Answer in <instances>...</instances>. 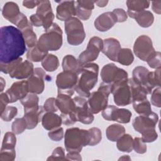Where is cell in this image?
Instances as JSON below:
<instances>
[{"instance_id": "6da1fadb", "label": "cell", "mask_w": 161, "mask_h": 161, "mask_svg": "<svg viewBox=\"0 0 161 161\" xmlns=\"http://www.w3.org/2000/svg\"><path fill=\"white\" fill-rule=\"evenodd\" d=\"M21 31L13 26H4L0 29V62L15 60L26 51Z\"/></svg>"}, {"instance_id": "7a4b0ae2", "label": "cell", "mask_w": 161, "mask_h": 161, "mask_svg": "<svg viewBox=\"0 0 161 161\" xmlns=\"http://www.w3.org/2000/svg\"><path fill=\"white\" fill-rule=\"evenodd\" d=\"M99 65L96 63H89L80 67L77 72V82L74 91L83 97H89L90 91L97 82Z\"/></svg>"}, {"instance_id": "3957f363", "label": "cell", "mask_w": 161, "mask_h": 161, "mask_svg": "<svg viewBox=\"0 0 161 161\" xmlns=\"http://www.w3.org/2000/svg\"><path fill=\"white\" fill-rule=\"evenodd\" d=\"M62 30L57 23H53L40 36L36 45L40 50L48 52L49 51H57L59 50L62 45Z\"/></svg>"}, {"instance_id": "277c9868", "label": "cell", "mask_w": 161, "mask_h": 161, "mask_svg": "<svg viewBox=\"0 0 161 161\" xmlns=\"http://www.w3.org/2000/svg\"><path fill=\"white\" fill-rule=\"evenodd\" d=\"M87 130L73 127L68 128L64 135V145L67 152H80L83 147L89 144Z\"/></svg>"}, {"instance_id": "5b68a950", "label": "cell", "mask_w": 161, "mask_h": 161, "mask_svg": "<svg viewBox=\"0 0 161 161\" xmlns=\"http://www.w3.org/2000/svg\"><path fill=\"white\" fill-rule=\"evenodd\" d=\"M112 91V84L101 82L97 91L90 94L87 103L91 111L97 114L108 106V97Z\"/></svg>"}, {"instance_id": "8992f818", "label": "cell", "mask_w": 161, "mask_h": 161, "mask_svg": "<svg viewBox=\"0 0 161 161\" xmlns=\"http://www.w3.org/2000/svg\"><path fill=\"white\" fill-rule=\"evenodd\" d=\"M64 28L69 44L77 46L84 42L86 33L83 24L79 19L75 17L70 18L65 21Z\"/></svg>"}, {"instance_id": "52a82bcc", "label": "cell", "mask_w": 161, "mask_h": 161, "mask_svg": "<svg viewBox=\"0 0 161 161\" xmlns=\"http://www.w3.org/2000/svg\"><path fill=\"white\" fill-rule=\"evenodd\" d=\"M103 40L101 38L98 36L92 37L88 42L86 49L79 55L77 60L79 67L96 60L99 52L103 49Z\"/></svg>"}, {"instance_id": "ba28073f", "label": "cell", "mask_w": 161, "mask_h": 161, "mask_svg": "<svg viewBox=\"0 0 161 161\" xmlns=\"http://www.w3.org/2000/svg\"><path fill=\"white\" fill-rule=\"evenodd\" d=\"M128 75L126 70L118 67L113 63L105 65L101 70V77L103 82L112 85H116L127 80Z\"/></svg>"}, {"instance_id": "9c48e42d", "label": "cell", "mask_w": 161, "mask_h": 161, "mask_svg": "<svg viewBox=\"0 0 161 161\" xmlns=\"http://www.w3.org/2000/svg\"><path fill=\"white\" fill-rule=\"evenodd\" d=\"M155 52L152 39L147 35L139 36L133 45V52L140 60L147 62Z\"/></svg>"}, {"instance_id": "30bf717a", "label": "cell", "mask_w": 161, "mask_h": 161, "mask_svg": "<svg viewBox=\"0 0 161 161\" xmlns=\"http://www.w3.org/2000/svg\"><path fill=\"white\" fill-rule=\"evenodd\" d=\"M55 82L58 88V93H67L72 96L75 91L74 87L77 82V73L71 71L60 72L57 75Z\"/></svg>"}, {"instance_id": "8fae6325", "label": "cell", "mask_w": 161, "mask_h": 161, "mask_svg": "<svg viewBox=\"0 0 161 161\" xmlns=\"http://www.w3.org/2000/svg\"><path fill=\"white\" fill-rule=\"evenodd\" d=\"M75 108L74 113L77 121L83 124L89 125L94 121L93 113L91 111L87 101L83 97L75 96L73 98Z\"/></svg>"}, {"instance_id": "7c38bea8", "label": "cell", "mask_w": 161, "mask_h": 161, "mask_svg": "<svg viewBox=\"0 0 161 161\" xmlns=\"http://www.w3.org/2000/svg\"><path fill=\"white\" fill-rule=\"evenodd\" d=\"M111 93L116 106H125L131 103V92L128 79L118 84L112 85Z\"/></svg>"}, {"instance_id": "4fadbf2b", "label": "cell", "mask_w": 161, "mask_h": 161, "mask_svg": "<svg viewBox=\"0 0 161 161\" xmlns=\"http://www.w3.org/2000/svg\"><path fill=\"white\" fill-rule=\"evenodd\" d=\"M132 113L128 109L118 108L113 105H108L102 111V116L107 121H114L120 123L130 121Z\"/></svg>"}, {"instance_id": "5bb4252c", "label": "cell", "mask_w": 161, "mask_h": 161, "mask_svg": "<svg viewBox=\"0 0 161 161\" xmlns=\"http://www.w3.org/2000/svg\"><path fill=\"white\" fill-rule=\"evenodd\" d=\"M158 121L157 114L151 112L147 114H143L136 116L133 121V128L138 133L143 134L148 131L155 129Z\"/></svg>"}, {"instance_id": "9a60e30c", "label": "cell", "mask_w": 161, "mask_h": 161, "mask_svg": "<svg viewBox=\"0 0 161 161\" xmlns=\"http://www.w3.org/2000/svg\"><path fill=\"white\" fill-rule=\"evenodd\" d=\"M45 75L46 73L43 69L37 67L34 69L33 74L27 79L30 93L40 94L43 92L45 89Z\"/></svg>"}, {"instance_id": "2e32d148", "label": "cell", "mask_w": 161, "mask_h": 161, "mask_svg": "<svg viewBox=\"0 0 161 161\" xmlns=\"http://www.w3.org/2000/svg\"><path fill=\"white\" fill-rule=\"evenodd\" d=\"M36 14L40 18L43 23V27L45 30H47L53 23L55 16L52 11L51 3L49 1H40L38 4Z\"/></svg>"}, {"instance_id": "e0dca14e", "label": "cell", "mask_w": 161, "mask_h": 161, "mask_svg": "<svg viewBox=\"0 0 161 161\" xmlns=\"http://www.w3.org/2000/svg\"><path fill=\"white\" fill-rule=\"evenodd\" d=\"M29 92L27 80H21L14 82L6 93L7 94L9 103H14L18 100H21L27 96Z\"/></svg>"}, {"instance_id": "ac0fdd59", "label": "cell", "mask_w": 161, "mask_h": 161, "mask_svg": "<svg viewBox=\"0 0 161 161\" xmlns=\"http://www.w3.org/2000/svg\"><path fill=\"white\" fill-rule=\"evenodd\" d=\"M75 15V1H64L59 2L56 8V18L58 19L66 21Z\"/></svg>"}, {"instance_id": "d6986e66", "label": "cell", "mask_w": 161, "mask_h": 161, "mask_svg": "<svg viewBox=\"0 0 161 161\" xmlns=\"http://www.w3.org/2000/svg\"><path fill=\"white\" fill-rule=\"evenodd\" d=\"M2 14L3 17L11 23L16 25L25 15L21 13L18 5L12 1L7 2L3 7Z\"/></svg>"}, {"instance_id": "ffe728a7", "label": "cell", "mask_w": 161, "mask_h": 161, "mask_svg": "<svg viewBox=\"0 0 161 161\" xmlns=\"http://www.w3.org/2000/svg\"><path fill=\"white\" fill-rule=\"evenodd\" d=\"M119 42L114 38H108L103 41V47L101 52L111 60L117 62V57L121 50Z\"/></svg>"}, {"instance_id": "44dd1931", "label": "cell", "mask_w": 161, "mask_h": 161, "mask_svg": "<svg viewBox=\"0 0 161 161\" xmlns=\"http://www.w3.org/2000/svg\"><path fill=\"white\" fill-rule=\"evenodd\" d=\"M117 19L112 12H106L100 14L94 21V25L96 29L99 31H106L111 29Z\"/></svg>"}, {"instance_id": "7402d4cb", "label": "cell", "mask_w": 161, "mask_h": 161, "mask_svg": "<svg viewBox=\"0 0 161 161\" xmlns=\"http://www.w3.org/2000/svg\"><path fill=\"white\" fill-rule=\"evenodd\" d=\"M56 104L62 114H69L72 113L75 108V104L72 95L60 92L56 97Z\"/></svg>"}, {"instance_id": "603a6c76", "label": "cell", "mask_w": 161, "mask_h": 161, "mask_svg": "<svg viewBox=\"0 0 161 161\" xmlns=\"http://www.w3.org/2000/svg\"><path fill=\"white\" fill-rule=\"evenodd\" d=\"M43 107L40 106L38 108L24 110L23 118L27 123V129L31 130L35 128L38 123L42 121L43 115L44 114Z\"/></svg>"}, {"instance_id": "cb8c5ba5", "label": "cell", "mask_w": 161, "mask_h": 161, "mask_svg": "<svg viewBox=\"0 0 161 161\" xmlns=\"http://www.w3.org/2000/svg\"><path fill=\"white\" fill-rule=\"evenodd\" d=\"M33 64L30 60H25L20 63L9 75L11 78L24 79L28 78L34 71Z\"/></svg>"}, {"instance_id": "d4e9b609", "label": "cell", "mask_w": 161, "mask_h": 161, "mask_svg": "<svg viewBox=\"0 0 161 161\" xmlns=\"http://www.w3.org/2000/svg\"><path fill=\"white\" fill-rule=\"evenodd\" d=\"M94 8V2L92 1H75L76 16L78 19L86 21L89 19Z\"/></svg>"}, {"instance_id": "484cf974", "label": "cell", "mask_w": 161, "mask_h": 161, "mask_svg": "<svg viewBox=\"0 0 161 161\" xmlns=\"http://www.w3.org/2000/svg\"><path fill=\"white\" fill-rule=\"evenodd\" d=\"M127 15L135 19L138 24L143 28H148L153 23L154 16L153 14L147 10H143L138 13L127 12Z\"/></svg>"}, {"instance_id": "4316f807", "label": "cell", "mask_w": 161, "mask_h": 161, "mask_svg": "<svg viewBox=\"0 0 161 161\" xmlns=\"http://www.w3.org/2000/svg\"><path fill=\"white\" fill-rule=\"evenodd\" d=\"M41 121L43 127L49 131L60 127L62 124L60 116L53 112H46L44 113Z\"/></svg>"}, {"instance_id": "83f0119b", "label": "cell", "mask_w": 161, "mask_h": 161, "mask_svg": "<svg viewBox=\"0 0 161 161\" xmlns=\"http://www.w3.org/2000/svg\"><path fill=\"white\" fill-rule=\"evenodd\" d=\"M128 82L131 88V103L143 101L147 99V91L142 85L135 82L132 78L128 79Z\"/></svg>"}, {"instance_id": "f1b7e54d", "label": "cell", "mask_w": 161, "mask_h": 161, "mask_svg": "<svg viewBox=\"0 0 161 161\" xmlns=\"http://www.w3.org/2000/svg\"><path fill=\"white\" fill-rule=\"evenodd\" d=\"M160 70L161 69H157L153 72H149L145 85L148 94H151L155 87H160Z\"/></svg>"}, {"instance_id": "f546056e", "label": "cell", "mask_w": 161, "mask_h": 161, "mask_svg": "<svg viewBox=\"0 0 161 161\" xmlns=\"http://www.w3.org/2000/svg\"><path fill=\"white\" fill-rule=\"evenodd\" d=\"M125 133V127L119 124L111 125L106 128V137L111 142H116Z\"/></svg>"}, {"instance_id": "4dcf8cb0", "label": "cell", "mask_w": 161, "mask_h": 161, "mask_svg": "<svg viewBox=\"0 0 161 161\" xmlns=\"http://www.w3.org/2000/svg\"><path fill=\"white\" fill-rule=\"evenodd\" d=\"M16 138L15 134L13 131L6 133L3 140L1 152H16Z\"/></svg>"}, {"instance_id": "1f68e13d", "label": "cell", "mask_w": 161, "mask_h": 161, "mask_svg": "<svg viewBox=\"0 0 161 161\" xmlns=\"http://www.w3.org/2000/svg\"><path fill=\"white\" fill-rule=\"evenodd\" d=\"M149 72L150 71L145 67L137 66L133 70L132 79L135 82L142 85L145 88Z\"/></svg>"}, {"instance_id": "d6a6232c", "label": "cell", "mask_w": 161, "mask_h": 161, "mask_svg": "<svg viewBox=\"0 0 161 161\" xmlns=\"http://www.w3.org/2000/svg\"><path fill=\"white\" fill-rule=\"evenodd\" d=\"M133 143L132 136L130 134L125 133L116 141V147L121 152L129 153L133 150Z\"/></svg>"}, {"instance_id": "836d02e7", "label": "cell", "mask_w": 161, "mask_h": 161, "mask_svg": "<svg viewBox=\"0 0 161 161\" xmlns=\"http://www.w3.org/2000/svg\"><path fill=\"white\" fill-rule=\"evenodd\" d=\"M127 12L138 13L149 8L150 2L145 0H128L126 2Z\"/></svg>"}, {"instance_id": "e575fe53", "label": "cell", "mask_w": 161, "mask_h": 161, "mask_svg": "<svg viewBox=\"0 0 161 161\" xmlns=\"http://www.w3.org/2000/svg\"><path fill=\"white\" fill-rule=\"evenodd\" d=\"M42 65L46 71L53 72L59 67L58 58L53 54L48 53L42 60Z\"/></svg>"}, {"instance_id": "d590c367", "label": "cell", "mask_w": 161, "mask_h": 161, "mask_svg": "<svg viewBox=\"0 0 161 161\" xmlns=\"http://www.w3.org/2000/svg\"><path fill=\"white\" fill-rule=\"evenodd\" d=\"M20 31L23 34L26 45L29 48H31L36 45L38 42L37 36L36 33L33 31V25L25 28Z\"/></svg>"}, {"instance_id": "8d00e7d4", "label": "cell", "mask_w": 161, "mask_h": 161, "mask_svg": "<svg viewBox=\"0 0 161 161\" xmlns=\"http://www.w3.org/2000/svg\"><path fill=\"white\" fill-rule=\"evenodd\" d=\"M133 60L134 56L131 49L128 48H121L117 57V62L118 63L123 65L128 66L133 63Z\"/></svg>"}, {"instance_id": "74e56055", "label": "cell", "mask_w": 161, "mask_h": 161, "mask_svg": "<svg viewBox=\"0 0 161 161\" xmlns=\"http://www.w3.org/2000/svg\"><path fill=\"white\" fill-rule=\"evenodd\" d=\"M62 65L64 71H71L76 73L80 67L78 60L72 55H67L64 57Z\"/></svg>"}, {"instance_id": "f35d334b", "label": "cell", "mask_w": 161, "mask_h": 161, "mask_svg": "<svg viewBox=\"0 0 161 161\" xmlns=\"http://www.w3.org/2000/svg\"><path fill=\"white\" fill-rule=\"evenodd\" d=\"M48 52H43L40 50L37 45H35L33 47L29 48L26 53V58L28 60L34 62H42V60L48 54Z\"/></svg>"}, {"instance_id": "ab89813d", "label": "cell", "mask_w": 161, "mask_h": 161, "mask_svg": "<svg viewBox=\"0 0 161 161\" xmlns=\"http://www.w3.org/2000/svg\"><path fill=\"white\" fill-rule=\"evenodd\" d=\"M20 103L24 107V110L38 108L40 106L38 105L39 98L37 94L29 93L26 97L19 100Z\"/></svg>"}, {"instance_id": "60d3db41", "label": "cell", "mask_w": 161, "mask_h": 161, "mask_svg": "<svg viewBox=\"0 0 161 161\" xmlns=\"http://www.w3.org/2000/svg\"><path fill=\"white\" fill-rule=\"evenodd\" d=\"M133 103V107L136 113L140 115L147 114L152 112L151 104L148 99H145L140 101L134 102Z\"/></svg>"}, {"instance_id": "b9f144b4", "label": "cell", "mask_w": 161, "mask_h": 161, "mask_svg": "<svg viewBox=\"0 0 161 161\" xmlns=\"http://www.w3.org/2000/svg\"><path fill=\"white\" fill-rule=\"evenodd\" d=\"M87 131L89 139L88 145L94 146L100 143L102 139V133L99 128L93 127L87 130Z\"/></svg>"}, {"instance_id": "7bdbcfd3", "label": "cell", "mask_w": 161, "mask_h": 161, "mask_svg": "<svg viewBox=\"0 0 161 161\" xmlns=\"http://www.w3.org/2000/svg\"><path fill=\"white\" fill-rule=\"evenodd\" d=\"M26 129H27V123L23 117L16 118L12 123L11 130L15 135L22 133Z\"/></svg>"}, {"instance_id": "ee69618b", "label": "cell", "mask_w": 161, "mask_h": 161, "mask_svg": "<svg viewBox=\"0 0 161 161\" xmlns=\"http://www.w3.org/2000/svg\"><path fill=\"white\" fill-rule=\"evenodd\" d=\"M23 62V59L21 57L13 60L9 63H1L0 62V69L1 71L6 74H9L11 72H13L15 68Z\"/></svg>"}, {"instance_id": "f6af8a7d", "label": "cell", "mask_w": 161, "mask_h": 161, "mask_svg": "<svg viewBox=\"0 0 161 161\" xmlns=\"http://www.w3.org/2000/svg\"><path fill=\"white\" fill-rule=\"evenodd\" d=\"M18 113V109L15 106H7L1 113V118L4 121H10Z\"/></svg>"}, {"instance_id": "bcb514c9", "label": "cell", "mask_w": 161, "mask_h": 161, "mask_svg": "<svg viewBox=\"0 0 161 161\" xmlns=\"http://www.w3.org/2000/svg\"><path fill=\"white\" fill-rule=\"evenodd\" d=\"M148 65L152 69H161V53L155 51L154 53L147 61Z\"/></svg>"}, {"instance_id": "7dc6e473", "label": "cell", "mask_w": 161, "mask_h": 161, "mask_svg": "<svg viewBox=\"0 0 161 161\" xmlns=\"http://www.w3.org/2000/svg\"><path fill=\"white\" fill-rule=\"evenodd\" d=\"M133 148L134 150L140 154L145 153L147 152V145L145 142H143L141 138L135 137L133 139Z\"/></svg>"}, {"instance_id": "c3c4849f", "label": "cell", "mask_w": 161, "mask_h": 161, "mask_svg": "<svg viewBox=\"0 0 161 161\" xmlns=\"http://www.w3.org/2000/svg\"><path fill=\"white\" fill-rule=\"evenodd\" d=\"M66 157L65 155L64 150L62 147H58L55 148L52 155L47 158V160H65Z\"/></svg>"}, {"instance_id": "681fc988", "label": "cell", "mask_w": 161, "mask_h": 161, "mask_svg": "<svg viewBox=\"0 0 161 161\" xmlns=\"http://www.w3.org/2000/svg\"><path fill=\"white\" fill-rule=\"evenodd\" d=\"M160 91H161L160 87H156L153 91H152L151 97H150V101H151L152 104L157 108H160V106H161Z\"/></svg>"}, {"instance_id": "f907efd6", "label": "cell", "mask_w": 161, "mask_h": 161, "mask_svg": "<svg viewBox=\"0 0 161 161\" xmlns=\"http://www.w3.org/2000/svg\"><path fill=\"white\" fill-rule=\"evenodd\" d=\"M43 107L46 112L55 113L58 109L56 104V99L55 97L48 98L44 103Z\"/></svg>"}, {"instance_id": "816d5d0a", "label": "cell", "mask_w": 161, "mask_h": 161, "mask_svg": "<svg viewBox=\"0 0 161 161\" xmlns=\"http://www.w3.org/2000/svg\"><path fill=\"white\" fill-rule=\"evenodd\" d=\"M48 137L53 141L58 142L64 137V129L62 127H58L50 130L48 133Z\"/></svg>"}, {"instance_id": "f5cc1de1", "label": "cell", "mask_w": 161, "mask_h": 161, "mask_svg": "<svg viewBox=\"0 0 161 161\" xmlns=\"http://www.w3.org/2000/svg\"><path fill=\"white\" fill-rule=\"evenodd\" d=\"M142 140L145 143H151L155 141L158 138L157 133L155 129L148 131L142 134Z\"/></svg>"}, {"instance_id": "db71d44e", "label": "cell", "mask_w": 161, "mask_h": 161, "mask_svg": "<svg viewBox=\"0 0 161 161\" xmlns=\"http://www.w3.org/2000/svg\"><path fill=\"white\" fill-rule=\"evenodd\" d=\"M112 13L114 14L116 18L117 23H123L126 21L128 15L126 11L121 8H116L113 9Z\"/></svg>"}, {"instance_id": "11a10c76", "label": "cell", "mask_w": 161, "mask_h": 161, "mask_svg": "<svg viewBox=\"0 0 161 161\" xmlns=\"http://www.w3.org/2000/svg\"><path fill=\"white\" fill-rule=\"evenodd\" d=\"M0 109H1V113H3V111L4 110V109L7 107V105L9 103V97L6 92L1 93L0 95Z\"/></svg>"}, {"instance_id": "9f6ffc18", "label": "cell", "mask_w": 161, "mask_h": 161, "mask_svg": "<svg viewBox=\"0 0 161 161\" xmlns=\"http://www.w3.org/2000/svg\"><path fill=\"white\" fill-rule=\"evenodd\" d=\"M30 21L31 22V25L33 26H35L36 27L39 26H43V23L40 18L35 14H33L30 17Z\"/></svg>"}, {"instance_id": "6f0895ef", "label": "cell", "mask_w": 161, "mask_h": 161, "mask_svg": "<svg viewBox=\"0 0 161 161\" xmlns=\"http://www.w3.org/2000/svg\"><path fill=\"white\" fill-rule=\"evenodd\" d=\"M67 160H82V157L79 152H70L65 156Z\"/></svg>"}, {"instance_id": "680465c9", "label": "cell", "mask_w": 161, "mask_h": 161, "mask_svg": "<svg viewBox=\"0 0 161 161\" xmlns=\"http://www.w3.org/2000/svg\"><path fill=\"white\" fill-rule=\"evenodd\" d=\"M40 3V1H23V6L28 9H33L38 6Z\"/></svg>"}, {"instance_id": "91938a15", "label": "cell", "mask_w": 161, "mask_h": 161, "mask_svg": "<svg viewBox=\"0 0 161 161\" xmlns=\"http://www.w3.org/2000/svg\"><path fill=\"white\" fill-rule=\"evenodd\" d=\"M152 8L153 12L158 14L161 13V1H155L152 2Z\"/></svg>"}, {"instance_id": "94428289", "label": "cell", "mask_w": 161, "mask_h": 161, "mask_svg": "<svg viewBox=\"0 0 161 161\" xmlns=\"http://www.w3.org/2000/svg\"><path fill=\"white\" fill-rule=\"evenodd\" d=\"M94 2L97 6L101 7V8L106 6L108 3V1H96Z\"/></svg>"}, {"instance_id": "6125c7cd", "label": "cell", "mask_w": 161, "mask_h": 161, "mask_svg": "<svg viewBox=\"0 0 161 161\" xmlns=\"http://www.w3.org/2000/svg\"><path fill=\"white\" fill-rule=\"evenodd\" d=\"M0 80H1V92H3V89L6 85V82H5V80H4V79L3 77H1L0 78Z\"/></svg>"}, {"instance_id": "be15d7a7", "label": "cell", "mask_w": 161, "mask_h": 161, "mask_svg": "<svg viewBox=\"0 0 161 161\" xmlns=\"http://www.w3.org/2000/svg\"><path fill=\"white\" fill-rule=\"evenodd\" d=\"M131 160V158H130L129 155H123V157L119 158V160Z\"/></svg>"}]
</instances>
